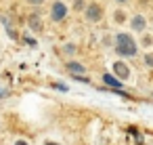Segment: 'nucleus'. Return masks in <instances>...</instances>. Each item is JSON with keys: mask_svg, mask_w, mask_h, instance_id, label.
<instances>
[{"mask_svg": "<svg viewBox=\"0 0 153 145\" xmlns=\"http://www.w3.org/2000/svg\"><path fill=\"white\" fill-rule=\"evenodd\" d=\"M115 51L122 57H134L136 51H138V46H136V42L132 40L130 34H117L115 36Z\"/></svg>", "mask_w": 153, "mask_h": 145, "instance_id": "obj_1", "label": "nucleus"}, {"mask_svg": "<svg viewBox=\"0 0 153 145\" xmlns=\"http://www.w3.org/2000/svg\"><path fill=\"white\" fill-rule=\"evenodd\" d=\"M113 72H115V76L122 78V80H128V78H130V70H128V65L122 63V61H115V63H113Z\"/></svg>", "mask_w": 153, "mask_h": 145, "instance_id": "obj_2", "label": "nucleus"}, {"mask_svg": "<svg viewBox=\"0 0 153 145\" xmlns=\"http://www.w3.org/2000/svg\"><path fill=\"white\" fill-rule=\"evenodd\" d=\"M65 15H67V7L63 2H55L53 4V19L61 21V19H65Z\"/></svg>", "mask_w": 153, "mask_h": 145, "instance_id": "obj_3", "label": "nucleus"}, {"mask_svg": "<svg viewBox=\"0 0 153 145\" xmlns=\"http://www.w3.org/2000/svg\"><path fill=\"white\" fill-rule=\"evenodd\" d=\"M101 15H103V11H101L99 4H88V9H86V17H88L90 21H99Z\"/></svg>", "mask_w": 153, "mask_h": 145, "instance_id": "obj_4", "label": "nucleus"}, {"mask_svg": "<svg viewBox=\"0 0 153 145\" xmlns=\"http://www.w3.org/2000/svg\"><path fill=\"white\" fill-rule=\"evenodd\" d=\"M130 25H132V30H134V32H143V30L147 28V21H145V17H143V15H134V17H132V21H130Z\"/></svg>", "mask_w": 153, "mask_h": 145, "instance_id": "obj_5", "label": "nucleus"}, {"mask_svg": "<svg viewBox=\"0 0 153 145\" xmlns=\"http://www.w3.org/2000/svg\"><path fill=\"white\" fill-rule=\"evenodd\" d=\"M103 80H105V84H107V86H111V88H122V80L113 78L111 74H105V76H103Z\"/></svg>", "mask_w": 153, "mask_h": 145, "instance_id": "obj_6", "label": "nucleus"}, {"mask_svg": "<svg viewBox=\"0 0 153 145\" xmlns=\"http://www.w3.org/2000/svg\"><path fill=\"white\" fill-rule=\"evenodd\" d=\"M67 70H69L71 74H76V76H82V74H84V65H82V63H76V61H69V63H67Z\"/></svg>", "mask_w": 153, "mask_h": 145, "instance_id": "obj_7", "label": "nucleus"}, {"mask_svg": "<svg viewBox=\"0 0 153 145\" xmlns=\"http://www.w3.org/2000/svg\"><path fill=\"white\" fill-rule=\"evenodd\" d=\"M27 23H30V28H32V30H36V32H40V30H42V21H40V17H38V15H30Z\"/></svg>", "mask_w": 153, "mask_h": 145, "instance_id": "obj_8", "label": "nucleus"}, {"mask_svg": "<svg viewBox=\"0 0 153 145\" xmlns=\"http://www.w3.org/2000/svg\"><path fill=\"white\" fill-rule=\"evenodd\" d=\"M145 65L147 67H153V53H147L145 55Z\"/></svg>", "mask_w": 153, "mask_h": 145, "instance_id": "obj_9", "label": "nucleus"}, {"mask_svg": "<svg viewBox=\"0 0 153 145\" xmlns=\"http://www.w3.org/2000/svg\"><path fill=\"white\" fill-rule=\"evenodd\" d=\"M124 19H126V15H124L122 11H117V13H115V21H117V23H122Z\"/></svg>", "mask_w": 153, "mask_h": 145, "instance_id": "obj_10", "label": "nucleus"}, {"mask_svg": "<svg viewBox=\"0 0 153 145\" xmlns=\"http://www.w3.org/2000/svg\"><path fill=\"white\" fill-rule=\"evenodd\" d=\"M65 53H69V55L76 53V46H74V44H67V46H65Z\"/></svg>", "mask_w": 153, "mask_h": 145, "instance_id": "obj_11", "label": "nucleus"}, {"mask_svg": "<svg viewBox=\"0 0 153 145\" xmlns=\"http://www.w3.org/2000/svg\"><path fill=\"white\" fill-rule=\"evenodd\" d=\"M151 42H153V40H151V36H145V38H143V44H145V46H149Z\"/></svg>", "mask_w": 153, "mask_h": 145, "instance_id": "obj_12", "label": "nucleus"}, {"mask_svg": "<svg viewBox=\"0 0 153 145\" xmlns=\"http://www.w3.org/2000/svg\"><path fill=\"white\" fill-rule=\"evenodd\" d=\"M76 9H78V11L84 9V0H76Z\"/></svg>", "mask_w": 153, "mask_h": 145, "instance_id": "obj_13", "label": "nucleus"}, {"mask_svg": "<svg viewBox=\"0 0 153 145\" xmlns=\"http://www.w3.org/2000/svg\"><path fill=\"white\" fill-rule=\"evenodd\" d=\"M44 0H30V4H42Z\"/></svg>", "mask_w": 153, "mask_h": 145, "instance_id": "obj_14", "label": "nucleus"}, {"mask_svg": "<svg viewBox=\"0 0 153 145\" xmlns=\"http://www.w3.org/2000/svg\"><path fill=\"white\" fill-rule=\"evenodd\" d=\"M15 145H27V143H25V141H17Z\"/></svg>", "mask_w": 153, "mask_h": 145, "instance_id": "obj_15", "label": "nucleus"}, {"mask_svg": "<svg viewBox=\"0 0 153 145\" xmlns=\"http://www.w3.org/2000/svg\"><path fill=\"white\" fill-rule=\"evenodd\" d=\"M44 145H59V143H53V141H46Z\"/></svg>", "mask_w": 153, "mask_h": 145, "instance_id": "obj_16", "label": "nucleus"}, {"mask_svg": "<svg viewBox=\"0 0 153 145\" xmlns=\"http://www.w3.org/2000/svg\"><path fill=\"white\" fill-rule=\"evenodd\" d=\"M117 2H126V0H117Z\"/></svg>", "mask_w": 153, "mask_h": 145, "instance_id": "obj_17", "label": "nucleus"}]
</instances>
